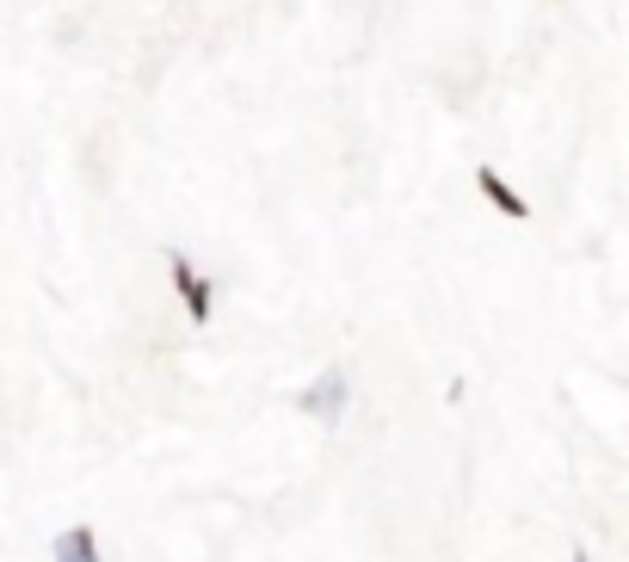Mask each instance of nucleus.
<instances>
[{
	"label": "nucleus",
	"mask_w": 629,
	"mask_h": 562,
	"mask_svg": "<svg viewBox=\"0 0 629 562\" xmlns=\"http://www.w3.org/2000/svg\"><path fill=\"white\" fill-rule=\"evenodd\" d=\"M167 272H173V285H179L185 309H192V322L204 328V322H210V303H216V285H210V278H204L192 260H185L179 248H167Z\"/></svg>",
	"instance_id": "1"
},
{
	"label": "nucleus",
	"mask_w": 629,
	"mask_h": 562,
	"mask_svg": "<svg viewBox=\"0 0 629 562\" xmlns=\"http://www.w3.org/2000/svg\"><path fill=\"white\" fill-rule=\"evenodd\" d=\"M99 550H93V532L87 525H74V532H62L56 538V562H93Z\"/></svg>",
	"instance_id": "4"
},
{
	"label": "nucleus",
	"mask_w": 629,
	"mask_h": 562,
	"mask_svg": "<svg viewBox=\"0 0 629 562\" xmlns=\"http://www.w3.org/2000/svg\"><path fill=\"white\" fill-rule=\"evenodd\" d=\"M574 562H592V556H586V550H574Z\"/></svg>",
	"instance_id": "5"
},
{
	"label": "nucleus",
	"mask_w": 629,
	"mask_h": 562,
	"mask_svg": "<svg viewBox=\"0 0 629 562\" xmlns=\"http://www.w3.org/2000/svg\"><path fill=\"white\" fill-rule=\"evenodd\" d=\"M475 192L488 198V204L500 210V217H512V223H531V204H525V192H518L500 167H488V161H481V167H475Z\"/></svg>",
	"instance_id": "2"
},
{
	"label": "nucleus",
	"mask_w": 629,
	"mask_h": 562,
	"mask_svg": "<svg viewBox=\"0 0 629 562\" xmlns=\"http://www.w3.org/2000/svg\"><path fill=\"white\" fill-rule=\"evenodd\" d=\"M340 396H346V377H340V371H327L315 390H309V408H315L321 420H333V414H340Z\"/></svg>",
	"instance_id": "3"
}]
</instances>
